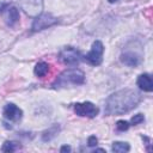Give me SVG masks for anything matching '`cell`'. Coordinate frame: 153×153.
<instances>
[{
  "mask_svg": "<svg viewBox=\"0 0 153 153\" xmlns=\"http://www.w3.org/2000/svg\"><path fill=\"white\" fill-rule=\"evenodd\" d=\"M112 152H116V153H124V152H129L130 149V146L128 142H122V141H115L112 143V147H111Z\"/></svg>",
  "mask_w": 153,
  "mask_h": 153,
  "instance_id": "4fadbf2b",
  "label": "cell"
},
{
  "mask_svg": "<svg viewBox=\"0 0 153 153\" xmlns=\"http://www.w3.org/2000/svg\"><path fill=\"white\" fill-rule=\"evenodd\" d=\"M103 54H104V45L100 41H94L92 43L91 50L84 56L85 61L88 62L92 66H99L103 61Z\"/></svg>",
  "mask_w": 153,
  "mask_h": 153,
  "instance_id": "277c9868",
  "label": "cell"
},
{
  "mask_svg": "<svg viewBox=\"0 0 153 153\" xmlns=\"http://www.w3.org/2000/svg\"><path fill=\"white\" fill-rule=\"evenodd\" d=\"M137 86L143 90L145 92H152L153 91V81H152V76L148 73H143L141 75H139L137 80H136Z\"/></svg>",
  "mask_w": 153,
  "mask_h": 153,
  "instance_id": "8fae6325",
  "label": "cell"
},
{
  "mask_svg": "<svg viewBox=\"0 0 153 153\" xmlns=\"http://www.w3.org/2000/svg\"><path fill=\"white\" fill-rule=\"evenodd\" d=\"M48 71H49V65H48L47 62H44V61L37 62L36 66H35V68H33V73H35V75L38 76V78L45 76L47 73H48Z\"/></svg>",
  "mask_w": 153,
  "mask_h": 153,
  "instance_id": "7c38bea8",
  "label": "cell"
},
{
  "mask_svg": "<svg viewBox=\"0 0 153 153\" xmlns=\"http://www.w3.org/2000/svg\"><path fill=\"white\" fill-rule=\"evenodd\" d=\"M97 142H98V140H97V137L94 136V135H92V136H90L88 137V140H87V145L88 146H96L97 145Z\"/></svg>",
  "mask_w": 153,
  "mask_h": 153,
  "instance_id": "ac0fdd59",
  "label": "cell"
},
{
  "mask_svg": "<svg viewBox=\"0 0 153 153\" xmlns=\"http://www.w3.org/2000/svg\"><path fill=\"white\" fill-rule=\"evenodd\" d=\"M81 55L79 50H76L73 47H65L63 49L60 50L59 53V60L67 65V66H76L81 61Z\"/></svg>",
  "mask_w": 153,
  "mask_h": 153,
  "instance_id": "3957f363",
  "label": "cell"
},
{
  "mask_svg": "<svg viewBox=\"0 0 153 153\" xmlns=\"http://www.w3.org/2000/svg\"><path fill=\"white\" fill-rule=\"evenodd\" d=\"M108 1H109V2H110V4H114V2H116V1H117V0H108Z\"/></svg>",
  "mask_w": 153,
  "mask_h": 153,
  "instance_id": "44dd1931",
  "label": "cell"
},
{
  "mask_svg": "<svg viewBox=\"0 0 153 153\" xmlns=\"http://www.w3.org/2000/svg\"><path fill=\"white\" fill-rule=\"evenodd\" d=\"M143 121H145V116H143L142 114H136V115H134V116L131 117L130 124H131V126H136V124L142 123Z\"/></svg>",
  "mask_w": 153,
  "mask_h": 153,
  "instance_id": "e0dca14e",
  "label": "cell"
},
{
  "mask_svg": "<svg viewBox=\"0 0 153 153\" xmlns=\"http://www.w3.org/2000/svg\"><path fill=\"white\" fill-rule=\"evenodd\" d=\"M57 131H59V128H57L56 126H54L53 128L45 130V131L43 133V141H49V140H51V139L57 134Z\"/></svg>",
  "mask_w": 153,
  "mask_h": 153,
  "instance_id": "9a60e30c",
  "label": "cell"
},
{
  "mask_svg": "<svg viewBox=\"0 0 153 153\" xmlns=\"http://www.w3.org/2000/svg\"><path fill=\"white\" fill-rule=\"evenodd\" d=\"M141 61H142V56L136 51L126 50L121 54V62L128 67H136L141 63Z\"/></svg>",
  "mask_w": 153,
  "mask_h": 153,
  "instance_id": "30bf717a",
  "label": "cell"
},
{
  "mask_svg": "<svg viewBox=\"0 0 153 153\" xmlns=\"http://www.w3.org/2000/svg\"><path fill=\"white\" fill-rule=\"evenodd\" d=\"M74 112L78 116L81 117H88V118H93L98 115L99 109L91 102H82V103H75L74 104Z\"/></svg>",
  "mask_w": 153,
  "mask_h": 153,
  "instance_id": "52a82bcc",
  "label": "cell"
},
{
  "mask_svg": "<svg viewBox=\"0 0 153 153\" xmlns=\"http://www.w3.org/2000/svg\"><path fill=\"white\" fill-rule=\"evenodd\" d=\"M1 16L4 18V22L8 26H14L19 22V10L10 4L1 10Z\"/></svg>",
  "mask_w": 153,
  "mask_h": 153,
  "instance_id": "ba28073f",
  "label": "cell"
},
{
  "mask_svg": "<svg viewBox=\"0 0 153 153\" xmlns=\"http://www.w3.org/2000/svg\"><path fill=\"white\" fill-rule=\"evenodd\" d=\"M85 82V74L79 68H69L63 71L54 81V88H63L68 86H78Z\"/></svg>",
  "mask_w": 153,
  "mask_h": 153,
  "instance_id": "7a4b0ae2",
  "label": "cell"
},
{
  "mask_svg": "<svg viewBox=\"0 0 153 153\" xmlns=\"http://www.w3.org/2000/svg\"><path fill=\"white\" fill-rule=\"evenodd\" d=\"M2 115H4L5 120H7L8 122H18L23 117V111L16 104L8 103V104H6L4 106Z\"/></svg>",
  "mask_w": 153,
  "mask_h": 153,
  "instance_id": "9c48e42d",
  "label": "cell"
},
{
  "mask_svg": "<svg viewBox=\"0 0 153 153\" xmlns=\"http://www.w3.org/2000/svg\"><path fill=\"white\" fill-rule=\"evenodd\" d=\"M6 5H8V0H0V12Z\"/></svg>",
  "mask_w": 153,
  "mask_h": 153,
  "instance_id": "d6986e66",
  "label": "cell"
},
{
  "mask_svg": "<svg viewBox=\"0 0 153 153\" xmlns=\"http://www.w3.org/2000/svg\"><path fill=\"white\" fill-rule=\"evenodd\" d=\"M22 146L18 143V142H14V141H5L2 147H1V151L2 152H14V151H18Z\"/></svg>",
  "mask_w": 153,
  "mask_h": 153,
  "instance_id": "5bb4252c",
  "label": "cell"
},
{
  "mask_svg": "<svg viewBox=\"0 0 153 153\" xmlns=\"http://www.w3.org/2000/svg\"><path fill=\"white\" fill-rule=\"evenodd\" d=\"M57 23V18L54 17L50 13H41L39 16L35 17L33 23H32V31H39V30H44L48 29L53 25H55Z\"/></svg>",
  "mask_w": 153,
  "mask_h": 153,
  "instance_id": "8992f818",
  "label": "cell"
},
{
  "mask_svg": "<svg viewBox=\"0 0 153 153\" xmlns=\"http://www.w3.org/2000/svg\"><path fill=\"white\" fill-rule=\"evenodd\" d=\"M141 102V96L133 88H122L110 94L105 102V114L123 115L135 109Z\"/></svg>",
  "mask_w": 153,
  "mask_h": 153,
  "instance_id": "6da1fadb",
  "label": "cell"
},
{
  "mask_svg": "<svg viewBox=\"0 0 153 153\" xmlns=\"http://www.w3.org/2000/svg\"><path fill=\"white\" fill-rule=\"evenodd\" d=\"M129 127H130V123H129L128 121L120 120V121L116 122V129H117L118 131H126V130L129 129Z\"/></svg>",
  "mask_w": 153,
  "mask_h": 153,
  "instance_id": "2e32d148",
  "label": "cell"
},
{
  "mask_svg": "<svg viewBox=\"0 0 153 153\" xmlns=\"http://www.w3.org/2000/svg\"><path fill=\"white\" fill-rule=\"evenodd\" d=\"M20 8L30 17H37L43 12V0H18Z\"/></svg>",
  "mask_w": 153,
  "mask_h": 153,
  "instance_id": "5b68a950",
  "label": "cell"
},
{
  "mask_svg": "<svg viewBox=\"0 0 153 153\" xmlns=\"http://www.w3.org/2000/svg\"><path fill=\"white\" fill-rule=\"evenodd\" d=\"M61 152H71V147L69 146H67V145H65V146H62L61 147V149H60Z\"/></svg>",
  "mask_w": 153,
  "mask_h": 153,
  "instance_id": "ffe728a7",
  "label": "cell"
}]
</instances>
